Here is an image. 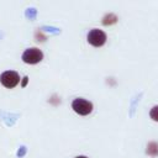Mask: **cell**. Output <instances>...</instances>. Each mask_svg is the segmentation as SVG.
<instances>
[{"instance_id": "52a82bcc", "label": "cell", "mask_w": 158, "mask_h": 158, "mask_svg": "<svg viewBox=\"0 0 158 158\" xmlns=\"http://www.w3.org/2000/svg\"><path fill=\"white\" fill-rule=\"evenodd\" d=\"M149 117H151L153 121L158 122V105L153 106V107L149 110Z\"/></svg>"}, {"instance_id": "ba28073f", "label": "cell", "mask_w": 158, "mask_h": 158, "mask_svg": "<svg viewBox=\"0 0 158 158\" xmlns=\"http://www.w3.org/2000/svg\"><path fill=\"white\" fill-rule=\"evenodd\" d=\"M27 80H28V78H27V77H25V78H23V80H22V86H26V85H27Z\"/></svg>"}, {"instance_id": "6da1fadb", "label": "cell", "mask_w": 158, "mask_h": 158, "mask_svg": "<svg viewBox=\"0 0 158 158\" xmlns=\"http://www.w3.org/2000/svg\"><path fill=\"white\" fill-rule=\"evenodd\" d=\"M107 37H106V33L102 31V30H99V28H93L88 32V36H86V41L90 46L93 47H102L106 42Z\"/></svg>"}, {"instance_id": "8992f818", "label": "cell", "mask_w": 158, "mask_h": 158, "mask_svg": "<svg viewBox=\"0 0 158 158\" xmlns=\"http://www.w3.org/2000/svg\"><path fill=\"white\" fill-rule=\"evenodd\" d=\"M116 21H117V17H116V15H114V14H107V15H105L104 19H102V23L106 25V26L114 25Z\"/></svg>"}, {"instance_id": "5b68a950", "label": "cell", "mask_w": 158, "mask_h": 158, "mask_svg": "<svg viewBox=\"0 0 158 158\" xmlns=\"http://www.w3.org/2000/svg\"><path fill=\"white\" fill-rule=\"evenodd\" d=\"M146 153L151 157H157L158 156V143L157 142H149L146 147Z\"/></svg>"}, {"instance_id": "3957f363", "label": "cell", "mask_w": 158, "mask_h": 158, "mask_svg": "<svg viewBox=\"0 0 158 158\" xmlns=\"http://www.w3.org/2000/svg\"><path fill=\"white\" fill-rule=\"evenodd\" d=\"M20 81V75L15 70H5L0 74V83L7 89L15 88Z\"/></svg>"}, {"instance_id": "7a4b0ae2", "label": "cell", "mask_w": 158, "mask_h": 158, "mask_svg": "<svg viewBox=\"0 0 158 158\" xmlns=\"http://www.w3.org/2000/svg\"><path fill=\"white\" fill-rule=\"evenodd\" d=\"M72 109L80 116H86L93 111V104L83 98H77L72 101Z\"/></svg>"}, {"instance_id": "277c9868", "label": "cell", "mask_w": 158, "mask_h": 158, "mask_svg": "<svg viewBox=\"0 0 158 158\" xmlns=\"http://www.w3.org/2000/svg\"><path fill=\"white\" fill-rule=\"evenodd\" d=\"M21 58L27 64H37L43 59V53L38 48H27L22 53Z\"/></svg>"}, {"instance_id": "9c48e42d", "label": "cell", "mask_w": 158, "mask_h": 158, "mask_svg": "<svg viewBox=\"0 0 158 158\" xmlns=\"http://www.w3.org/2000/svg\"><path fill=\"white\" fill-rule=\"evenodd\" d=\"M75 158H88V157H84V156H78V157H75Z\"/></svg>"}]
</instances>
